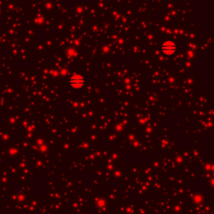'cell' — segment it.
<instances>
[{
    "label": "cell",
    "mask_w": 214,
    "mask_h": 214,
    "mask_svg": "<svg viewBox=\"0 0 214 214\" xmlns=\"http://www.w3.org/2000/svg\"><path fill=\"white\" fill-rule=\"evenodd\" d=\"M69 85L73 89H80L85 85V78L80 75H75L69 79Z\"/></svg>",
    "instance_id": "2"
},
{
    "label": "cell",
    "mask_w": 214,
    "mask_h": 214,
    "mask_svg": "<svg viewBox=\"0 0 214 214\" xmlns=\"http://www.w3.org/2000/svg\"><path fill=\"white\" fill-rule=\"evenodd\" d=\"M176 50V45L172 40L165 41L161 45V51L166 55H172Z\"/></svg>",
    "instance_id": "1"
}]
</instances>
